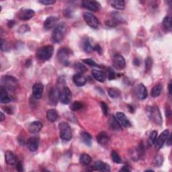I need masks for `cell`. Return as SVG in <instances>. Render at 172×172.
<instances>
[{
  "label": "cell",
  "mask_w": 172,
  "mask_h": 172,
  "mask_svg": "<svg viewBox=\"0 0 172 172\" xmlns=\"http://www.w3.org/2000/svg\"><path fill=\"white\" fill-rule=\"evenodd\" d=\"M30 30V28L26 24H23V25L20 26L18 29V32L20 34H24L26 32Z\"/></svg>",
  "instance_id": "7bdbcfd3"
},
{
  "label": "cell",
  "mask_w": 172,
  "mask_h": 172,
  "mask_svg": "<svg viewBox=\"0 0 172 172\" xmlns=\"http://www.w3.org/2000/svg\"><path fill=\"white\" fill-rule=\"evenodd\" d=\"M64 16L67 18H71L72 17V11L69 9H66L64 10Z\"/></svg>",
  "instance_id": "f907efd6"
},
{
  "label": "cell",
  "mask_w": 172,
  "mask_h": 172,
  "mask_svg": "<svg viewBox=\"0 0 172 172\" xmlns=\"http://www.w3.org/2000/svg\"><path fill=\"white\" fill-rule=\"evenodd\" d=\"M5 159L8 165H16V163H18L17 157H16V155L11 152V151H7L5 153Z\"/></svg>",
  "instance_id": "7402d4cb"
},
{
  "label": "cell",
  "mask_w": 172,
  "mask_h": 172,
  "mask_svg": "<svg viewBox=\"0 0 172 172\" xmlns=\"http://www.w3.org/2000/svg\"><path fill=\"white\" fill-rule=\"evenodd\" d=\"M115 78V73L112 70V69H109L108 70V79L110 80L114 79Z\"/></svg>",
  "instance_id": "7dc6e473"
},
{
  "label": "cell",
  "mask_w": 172,
  "mask_h": 172,
  "mask_svg": "<svg viewBox=\"0 0 172 172\" xmlns=\"http://www.w3.org/2000/svg\"><path fill=\"white\" fill-rule=\"evenodd\" d=\"M72 99V93L69 88L64 87L60 93V101L63 104H69Z\"/></svg>",
  "instance_id": "ba28073f"
},
{
  "label": "cell",
  "mask_w": 172,
  "mask_h": 172,
  "mask_svg": "<svg viewBox=\"0 0 172 172\" xmlns=\"http://www.w3.org/2000/svg\"><path fill=\"white\" fill-rule=\"evenodd\" d=\"M10 102V98L8 96L6 88L1 86L0 87V102L2 104H7Z\"/></svg>",
  "instance_id": "484cf974"
},
{
  "label": "cell",
  "mask_w": 172,
  "mask_h": 172,
  "mask_svg": "<svg viewBox=\"0 0 172 172\" xmlns=\"http://www.w3.org/2000/svg\"><path fill=\"white\" fill-rule=\"evenodd\" d=\"M145 68L147 69V71H149L151 70V67H152V65H153V60L151 57H147L145 60Z\"/></svg>",
  "instance_id": "ee69618b"
},
{
  "label": "cell",
  "mask_w": 172,
  "mask_h": 172,
  "mask_svg": "<svg viewBox=\"0 0 172 172\" xmlns=\"http://www.w3.org/2000/svg\"><path fill=\"white\" fill-rule=\"evenodd\" d=\"M14 24H15V22L14 21V20H10V21L7 23V26L9 28H13Z\"/></svg>",
  "instance_id": "6f0895ef"
},
{
  "label": "cell",
  "mask_w": 172,
  "mask_h": 172,
  "mask_svg": "<svg viewBox=\"0 0 172 172\" xmlns=\"http://www.w3.org/2000/svg\"><path fill=\"white\" fill-rule=\"evenodd\" d=\"M84 18L85 22L88 24V25L93 29H96L100 25V22L95 16L92 13L89 12H84Z\"/></svg>",
  "instance_id": "52a82bcc"
},
{
  "label": "cell",
  "mask_w": 172,
  "mask_h": 172,
  "mask_svg": "<svg viewBox=\"0 0 172 172\" xmlns=\"http://www.w3.org/2000/svg\"><path fill=\"white\" fill-rule=\"evenodd\" d=\"M83 108H84V104H82V102L79 101L74 102L71 106V109L73 110V111H77V110H79L81 109H82Z\"/></svg>",
  "instance_id": "d590c367"
},
{
  "label": "cell",
  "mask_w": 172,
  "mask_h": 172,
  "mask_svg": "<svg viewBox=\"0 0 172 172\" xmlns=\"http://www.w3.org/2000/svg\"><path fill=\"white\" fill-rule=\"evenodd\" d=\"M35 12L33 10L31 9H24L19 11L18 13V17L19 19L22 20H28L34 17Z\"/></svg>",
  "instance_id": "4fadbf2b"
},
{
  "label": "cell",
  "mask_w": 172,
  "mask_h": 172,
  "mask_svg": "<svg viewBox=\"0 0 172 172\" xmlns=\"http://www.w3.org/2000/svg\"><path fill=\"white\" fill-rule=\"evenodd\" d=\"M83 48L84 50L87 52H92L93 51V47L89 38L86 37L83 40Z\"/></svg>",
  "instance_id": "83f0119b"
},
{
  "label": "cell",
  "mask_w": 172,
  "mask_h": 172,
  "mask_svg": "<svg viewBox=\"0 0 172 172\" xmlns=\"http://www.w3.org/2000/svg\"><path fill=\"white\" fill-rule=\"evenodd\" d=\"M66 30L67 28L64 24L61 23L57 24L52 34V41L55 43H60L65 37Z\"/></svg>",
  "instance_id": "6da1fadb"
},
{
  "label": "cell",
  "mask_w": 172,
  "mask_h": 172,
  "mask_svg": "<svg viewBox=\"0 0 172 172\" xmlns=\"http://www.w3.org/2000/svg\"><path fill=\"white\" fill-rule=\"evenodd\" d=\"M101 108L102 112L104 114L105 116H107L108 114V106L104 102H101Z\"/></svg>",
  "instance_id": "f6af8a7d"
},
{
  "label": "cell",
  "mask_w": 172,
  "mask_h": 172,
  "mask_svg": "<svg viewBox=\"0 0 172 172\" xmlns=\"http://www.w3.org/2000/svg\"><path fill=\"white\" fill-rule=\"evenodd\" d=\"M136 93L137 97L140 100H145L148 96V92H147V89L145 86L143 84H140L138 85L137 89H136Z\"/></svg>",
  "instance_id": "e0dca14e"
},
{
  "label": "cell",
  "mask_w": 172,
  "mask_h": 172,
  "mask_svg": "<svg viewBox=\"0 0 172 172\" xmlns=\"http://www.w3.org/2000/svg\"><path fill=\"white\" fill-rule=\"evenodd\" d=\"M92 75L94 79L102 83L104 82L106 80V78H107L106 73L100 70H97V69H93L92 71Z\"/></svg>",
  "instance_id": "44dd1931"
},
{
  "label": "cell",
  "mask_w": 172,
  "mask_h": 172,
  "mask_svg": "<svg viewBox=\"0 0 172 172\" xmlns=\"http://www.w3.org/2000/svg\"><path fill=\"white\" fill-rule=\"evenodd\" d=\"M82 6L85 9L92 11H97L100 10V3L96 1H84Z\"/></svg>",
  "instance_id": "8fae6325"
},
{
  "label": "cell",
  "mask_w": 172,
  "mask_h": 172,
  "mask_svg": "<svg viewBox=\"0 0 172 172\" xmlns=\"http://www.w3.org/2000/svg\"><path fill=\"white\" fill-rule=\"evenodd\" d=\"M16 168H17L18 171H24L22 163L21 162H20V161H18V163H16Z\"/></svg>",
  "instance_id": "f5cc1de1"
},
{
  "label": "cell",
  "mask_w": 172,
  "mask_h": 172,
  "mask_svg": "<svg viewBox=\"0 0 172 172\" xmlns=\"http://www.w3.org/2000/svg\"><path fill=\"white\" fill-rule=\"evenodd\" d=\"M131 170L129 168V166H123L122 167V169L120 170V171H130Z\"/></svg>",
  "instance_id": "11a10c76"
},
{
  "label": "cell",
  "mask_w": 172,
  "mask_h": 172,
  "mask_svg": "<svg viewBox=\"0 0 172 172\" xmlns=\"http://www.w3.org/2000/svg\"><path fill=\"white\" fill-rule=\"evenodd\" d=\"M80 137L81 141L85 145L88 146H91L92 143V137L89 133L87 132H82L80 134Z\"/></svg>",
  "instance_id": "4316f807"
},
{
  "label": "cell",
  "mask_w": 172,
  "mask_h": 172,
  "mask_svg": "<svg viewBox=\"0 0 172 172\" xmlns=\"http://www.w3.org/2000/svg\"><path fill=\"white\" fill-rule=\"evenodd\" d=\"M53 52L54 48L51 45H46L38 49L36 52V57L40 61H48L52 57Z\"/></svg>",
  "instance_id": "7a4b0ae2"
},
{
  "label": "cell",
  "mask_w": 172,
  "mask_h": 172,
  "mask_svg": "<svg viewBox=\"0 0 172 172\" xmlns=\"http://www.w3.org/2000/svg\"><path fill=\"white\" fill-rule=\"evenodd\" d=\"M163 25L167 30L171 31L172 28V24H171V18L170 16H165L163 20Z\"/></svg>",
  "instance_id": "d6a6232c"
},
{
  "label": "cell",
  "mask_w": 172,
  "mask_h": 172,
  "mask_svg": "<svg viewBox=\"0 0 172 172\" xmlns=\"http://www.w3.org/2000/svg\"><path fill=\"white\" fill-rule=\"evenodd\" d=\"M84 63L86 65H88L90 67H100L99 65H98L95 61H94L92 59H84Z\"/></svg>",
  "instance_id": "60d3db41"
},
{
  "label": "cell",
  "mask_w": 172,
  "mask_h": 172,
  "mask_svg": "<svg viewBox=\"0 0 172 172\" xmlns=\"http://www.w3.org/2000/svg\"><path fill=\"white\" fill-rule=\"evenodd\" d=\"M141 62H140V61H139L138 59H134V61H133V64L135 65H137V66H138L139 65H140Z\"/></svg>",
  "instance_id": "680465c9"
},
{
  "label": "cell",
  "mask_w": 172,
  "mask_h": 172,
  "mask_svg": "<svg viewBox=\"0 0 172 172\" xmlns=\"http://www.w3.org/2000/svg\"><path fill=\"white\" fill-rule=\"evenodd\" d=\"M44 86L41 83H36L32 88V93L36 99H40L43 96Z\"/></svg>",
  "instance_id": "9a60e30c"
},
{
  "label": "cell",
  "mask_w": 172,
  "mask_h": 172,
  "mask_svg": "<svg viewBox=\"0 0 172 172\" xmlns=\"http://www.w3.org/2000/svg\"><path fill=\"white\" fill-rule=\"evenodd\" d=\"M169 93L170 95L171 94V82H170L169 84Z\"/></svg>",
  "instance_id": "94428289"
},
{
  "label": "cell",
  "mask_w": 172,
  "mask_h": 172,
  "mask_svg": "<svg viewBox=\"0 0 172 172\" xmlns=\"http://www.w3.org/2000/svg\"><path fill=\"white\" fill-rule=\"evenodd\" d=\"M59 18L57 16H50L46 19L44 21V27L46 30H50L53 27H56L57 26Z\"/></svg>",
  "instance_id": "5bb4252c"
},
{
  "label": "cell",
  "mask_w": 172,
  "mask_h": 172,
  "mask_svg": "<svg viewBox=\"0 0 172 172\" xmlns=\"http://www.w3.org/2000/svg\"><path fill=\"white\" fill-rule=\"evenodd\" d=\"M60 93L61 92L59 88H52L48 94V99L49 102L52 105H56L58 103L59 100H60Z\"/></svg>",
  "instance_id": "9c48e42d"
},
{
  "label": "cell",
  "mask_w": 172,
  "mask_h": 172,
  "mask_svg": "<svg viewBox=\"0 0 172 172\" xmlns=\"http://www.w3.org/2000/svg\"><path fill=\"white\" fill-rule=\"evenodd\" d=\"M170 134V132L168 130H165L163 132L160 134V136L157 138L156 141L155 143V148H156L157 150H159L161 149L164 143L166 142L167 137H168Z\"/></svg>",
  "instance_id": "30bf717a"
},
{
  "label": "cell",
  "mask_w": 172,
  "mask_h": 172,
  "mask_svg": "<svg viewBox=\"0 0 172 172\" xmlns=\"http://www.w3.org/2000/svg\"><path fill=\"white\" fill-rule=\"evenodd\" d=\"M73 81L74 84L78 87L84 86L87 82V79H86L85 77L82 74H81V73H76V74L73 75Z\"/></svg>",
  "instance_id": "ffe728a7"
},
{
  "label": "cell",
  "mask_w": 172,
  "mask_h": 172,
  "mask_svg": "<svg viewBox=\"0 0 172 172\" xmlns=\"http://www.w3.org/2000/svg\"><path fill=\"white\" fill-rule=\"evenodd\" d=\"M96 139L100 145L104 146L108 143L110 141V137L107 133L103 131V132H101L97 134V136L96 137Z\"/></svg>",
  "instance_id": "cb8c5ba5"
},
{
  "label": "cell",
  "mask_w": 172,
  "mask_h": 172,
  "mask_svg": "<svg viewBox=\"0 0 172 172\" xmlns=\"http://www.w3.org/2000/svg\"><path fill=\"white\" fill-rule=\"evenodd\" d=\"M41 4H43V5H52V4H54L55 3V1L54 0H40L38 2Z\"/></svg>",
  "instance_id": "bcb514c9"
},
{
  "label": "cell",
  "mask_w": 172,
  "mask_h": 172,
  "mask_svg": "<svg viewBox=\"0 0 172 172\" xmlns=\"http://www.w3.org/2000/svg\"><path fill=\"white\" fill-rule=\"evenodd\" d=\"M69 56H70V51L67 48H60L57 55L59 61L64 66H68L69 65Z\"/></svg>",
  "instance_id": "8992f818"
},
{
  "label": "cell",
  "mask_w": 172,
  "mask_h": 172,
  "mask_svg": "<svg viewBox=\"0 0 172 172\" xmlns=\"http://www.w3.org/2000/svg\"><path fill=\"white\" fill-rule=\"evenodd\" d=\"M163 162V158L162 157V155H158L157 156H155L153 160V163L155 166H156L157 167H159L161 165H162Z\"/></svg>",
  "instance_id": "8d00e7d4"
},
{
  "label": "cell",
  "mask_w": 172,
  "mask_h": 172,
  "mask_svg": "<svg viewBox=\"0 0 172 172\" xmlns=\"http://www.w3.org/2000/svg\"><path fill=\"white\" fill-rule=\"evenodd\" d=\"M93 168L96 170L100 171H105V172L110 171V167L107 163L100 161L95 163V164L93 165Z\"/></svg>",
  "instance_id": "d4e9b609"
},
{
  "label": "cell",
  "mask_w": 172,
  "mask_h": 172,
  "mask_svg": "<svg viewBox=\"0 0 172 172\" xmlns=\"http://www.w3.org/2000/svg\"><path fill=\"white\" fill-rule=\"evenodd\" d=\"M43 128V124L40 121L32 122L28 126V130L32 134H36L39 133Z\"/></svg>",
  "instance_id": "d6986e66"
},
{
  "label": "cell",
  "mask_w": 172,
  "mask_h": 172,
  "mask_svg": "<svg viewBox=\"0 0 172 172\" xmlns=\"http://www.w3.org/2000/svg\"><path fill=\"white\" fill-rule=\"evenodd\" d=\"M114 66L117 69H123L126 67V61L121 55L116 54L113 57Z\"/></svg>",
  "instance_id": "7c38bea8"
},
{
  "label": "cell",
  "mask_w": 172,
  "mask_h": 172,
  "mask_svg": "<svg viewBox=\"0 0 172 172\" xmlns=\"http://www.w3.org/2000/svg\"><path fill=\"white\" fill-rule=\"evenodd\" d=\"M74 69L77 71V73H81L83 74L85 72L87 71V68L84 65L79 62H77L74 65Z\"/></svg>",
  "instance_id": "836d02e7"
},
{
  "label": "cell",
  "mask_w": 172,
  "mask_h": 172,
  "mask_svg": "<svg viewBox=\"0 0 172 172\" xmlns=\"http://www.w3.org/2000/svg\"><path fill=\"white\" fill-rule=\"evenodd\" d=\"M2 43H1V50L2 51L6 52L10 50V44L6 40L2 38Z\"/></svg>",
  "instance_id": "74e56055"
},
{
  "label": "cell",
  "mask_w": 172,
  "mask_h": 172,
  "mask_svg": "<svg viewBox=\"0 0 172 172\" xmlns=\"http://www.w3.org/2000/svg\"><path fill=\"white\" fill-rule=\"evenodd\" d=\"M93 51H97L98 53H99V54H101V52H102V48L100 47V45H95V46L93 47Z\"/></svg>",
  "instance_id": "db71d44e"
},
{
  "label": "cell",
  "mask_w": 172,
  "mask_h": 172,
  "mask_svg": "<svg viewBox=\"0 0 172 172\" xmlns=\"http://www.w3.org/2000/svg\"><path fill=\"white\" fill-rule=\"evenodd\" d=\"M147 114L155 124L159 126L162 125V116L159 108L157 106H153L147 109Z\"/></svg>",
  "instance_id": "5b68a950"
},
{
  "label": "cell",
  "mask_w": 172,
  "mask_h": 172,
  "mask_svg": "<svg viewBox=\"0 0 172 172\" xmlns=\"http://www.w3.org/2000/svg\"><path fill=\"white\" fill-rule=\"evenodd\" d=\"M137 151H138V153L139 155V157L141 158L142 157H144L145 153V151L144 145L143 144V142H141L140 144H139L138 148L137 149Z\"/></svg>",
  "instance_id": "b9f144b4"
},
{
  "label": "cell",
  "mask_w": 172,
  "mask_h": 172,
  "mask_svg": "<svg viewBox=\"0 0 172 172\" xmlns=\"http://www.w3.org/2000/svg\"><path fill=\"white\" fill-rule=\"evenodd\" d=\"M111 157H112V160L114 163H118H118H121V158L119 156V155H118L115 151H113L112 152Z\"/></svg>",
  "instance_id": "f35d334b"
},
{
  "label": "cell",
  "mask_w": 172,
  "mask_h": 172,
  "mask_svg": "<svg viewBox=\"0 0 172 172\" xmlns=\"http://www.w3.org/2000/svg\"><path fill=\"white\" fill-rule=\"evenodd\" d=\"M166 141H167V146L171 145V134H169V136H168V137H167V139Z\"/></svg>",
  "instance_id": "9f6ffc18"
},
{
  "label": "cell",
  "mask_w": 172,
  "mask_h": 172,
  "mask_svg": "<svg viewBox=\"0 0 172 172\" xmlns=\"http://www.w3.org/2000/svg\"><path fill=\"white\" fill-rule=\"evenodd\" d=\"M92 159L87 153H83L80 156L79 162L84 165H88L92 163Z\"/></svg>",
  "instance_id": "4dcf8cb0"
},
{
  "label": "cell",
  "mask_w": 172,
  "mask_h": 172,
  "mask_svg": "<svg viewBox=\"0 0 172 172\" xmlns=\"http://www.w3.org/2000/svg\"><path fill=\"white\" fill-rule=\"evenodd\" d=\"M109 125H110V127L113 130L120 131L122 129V125L120 124L119 121L118 120L117 118L114 116H111V117L110 118Z\"/></svg>",
  "instance_id": "603a6c76"
},
{
  "label": "cell",
  "mask_w": 172,
  "mask_h": 172,
  "mask_svg": "<svg viewBox=\"0 0 172 172\" xmlns=\"http://www.w3.org/2000/svg\"><path fill=\"white\" fill-rule=\"evenodd\" d=\"M162 91V85L161 84L155 85L151 90V96L153 97H157L160 95Z\"/></svg>",
  "instance_id": "1f68e13d"
},
{
  "label": "cell",
  "mask_w": 172,
  "mask_h": 172,
  "mask_svg": "<svg viewBox=\"0 0 172 172\" xmlns=\"http://www.w3.org/2000/svg\"><path fill=\"white\" fill-rule=\"evenodd\" d=\"M3 109L4 111L7 112L8 114H13V109L11 108V107H8V106H6V107H3Z\"/></svg>",
  "instance_id": "816d5d0a"
},
{
  "label": "cell",
  "mask_w": 172,
  "mask_h": 172,
  "mask_svg": "<svg viewBox=\"0 0 172 172\" xmlns=\"http://www.w3.org/2000/svg\"><path fill=\"white\" fill-rule=\"evenodd\" d=\"M47 118L48 120L51 122H54L58 118V114H57V112L54 109L49 110L47 112Z\"/></svg>",
  "instance_id": "f546056e"
},
{
  "label": "cell",
  "mask_w": 172,
  "mask_h": 172,
  "mask_svg": "<svg viewBox=\"0 0 172 172\" xmlns=\"http://www.w3.org/2000/svg\"><path fill=\"white\" fill-rule=\"evenodd\" d=\"M60 137L63 141H69L72 138V130L71 126L67 122H62L59 125Z\"/></svg>",
  "instance_id": "277c9868"
},
{
  "label": "cell",
  "mask_w": 172,
  "mask_h": 172,
  "mask_svg": "<svg viewBox=\"0 0 172 172\" xmlns=\"http://www.w3.org/2000/svg\"><path fill=\"white\" fill-rule=\"evenodd\" d=\"M112 7L118 10H123L125 8V2L123 0H113L110 2Z\"/></svg>",
  "instance_id": "f1b7e54d"
},
{
  "label": "cell",
  "mask_w": 172,
  "mask_h": 172,
  "mask_svg": "<svg viewBox=\"0 0 172 172\" xmlns=\"http://www.w3.org/2000/svg\"><path fill=\"white\" fill-rule=\"evenodd\" d=\"M106 25H108L110 27H115L116 26L117 24L115 20H108V21L106 22Z\"/></svg>",
  "instance_id": "c3c4849f"
},
{
  "label": "cell",
  "mask_w": 172,
  "mask_h": 172,
  "mask_svg": "<svg viewBox=\"0 0 172 172\" xmlns=\"http://www.w3.org/2000/svg\"><path fill=\"white\" fill-rule=\"evenodd\" d=\"M2 86L10 91H14L18 87V81L14 77L11 75H4L1 79Z\"/></svg>",
  "instance_id": "3957f363"
},
{
  "label": "cell",
  "mask_w": 172,
  "mask_h": 172,
  "mask_svg": "<svg viewBox=\"0 0 172 172\" xmlns=\"http://www.w3.org/2000/svg\"><path fill=\"white\" fill-rule=\"evenodd\" d=\"M157 134L158 133L157 130H153L152 132L151 133L148 138V143L149 145L151 146L155 144V143L157 138Z\"/></svg>",
  "instance_id": "e575fe53"
},
{
  "label": "cell",
  "mask_w": 172,
  "mask_h": 172,
  "mask_svg": "<svg viewBox=\"0 0 172 172\" xmlns=\"http://www.w3.org/2000/svg\"><path fill=\"white\" fill-rule=\"evenodd\" d=\"M0 115H1V118H0V121L2 122V121H3L4 119H5V116H4L3 112L0 113Z\"/></svg>",
  "instance_id": "91938a15"
},
{
  "label": "cell",
  "mask_w": 172,
  "mask_h": 172,
  "mask_svg": "<svg viewBox=\"0 0 172 172\" xmlns=\"http://www.w3.org/2000/svg\"><path fill=\"white\" fill-rule=\"evenodd\" d=\"M116 118L119 121L122 126H124L126 128H129L131 126V123L130 120L128 119L127 117L123 112H118L116 113Z\"/></svg>",
  "instance_id": "2e32d148"
},
{
  "label": "cell",
  "mask_w": 172,
  "mask_h": 172,
  "mask_svg": "<svg viewBox=\"0 0 172 172\" xmlns=\"http://www.w3.org/2000/svg\"><path fill=\"white\" fill-rule=\"evenodd\" d=\"M108 94L112 98H117L119 96V92L115 88H110L108 90Z\"/></svg>",
  "instance_id": "ab89813d"
},
{
  "label": "cell",
  "mask_w": 172,
  "mask_h": 172,
  "mask_svg": "<svg viewBox=\"0 0 172 172\" xmlns=\"http://www.w3.org/2000/svg\"><path fill=\"white\" fill-rule=\"evenodd\" d=\"M27 145L28 149H30V151L34 152V151H37L39 147V140L38 138L36 137H30L28 140Z\"/></svg>",
  "instance_id": "ac0fdd59"
},
{
  "label": "cell",
  "mask_w": 172,
  "mask_h": 172,
  "mask_svg": "<svg viewBox=\"0 0 172 172\" xmlns=\"http://www.w3.org/2000/svg\"><path fill=\"white\" fill-rule=\"evenodd\" d=\"M65 84V77L64 76H61L57 81V84L60 86H63Z\"/></svg>",
  "instance_id": "681fc988"
}]
</instances>
